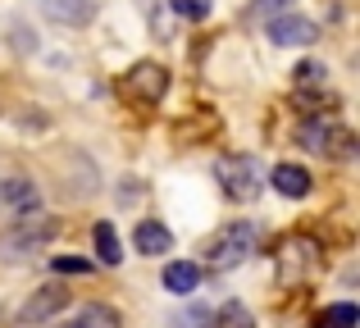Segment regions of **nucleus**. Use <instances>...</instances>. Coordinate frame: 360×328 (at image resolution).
Listing matches in <instances>:
<instances>
[{
  "mask_svg": "<svg viewBox=\"0 0 360 328\" xmlns=\"http://www.w3.org/2000/svg\"><path fill=\"white\" fill-rule=\"evenodd\" d=\"M91 242H96V256H101V265H110L115 269L119 260H123V247H119V232H115V223H96V228H91Z\"/></svg>",
  "mask_w": 360,
  "mask_h": 328,
  "instance_id": "f8f14e48",
  "label": "nucleus"
},
{
  "mask_svg": "<svg viewBox=\"0 0 360 328\" xmlns=\"http://www.w3.org/2000/svg\"><path fill=\"white\" fill-rule=\"evenodd\" d=\"M269 183H274V192H278V196H292V201H301V196H310L315 178H310V169H301V164H274Z\"/></svg>",
  "mask_w": 360,
  "mask_h": 328,
  "instance_id": "39448f33",
  "label": "nucleus"
},
{
  "mask_svg": "<svg viewBox=\"0 0 360 328\" xmlns=\"http://www.w3.org/2000/svg\"><path fill=\"white\" fill-rule=\"evenodd\" d=\"M288 5H292V0H251L255 14H288Z\"/></svg>",
  "mask_w": 360,
  "mask_h": 328,
  "instance_id": "aec40b11",
  "label": "nucleus"
},
{
  "mask_svg": "<svg viewBox=\"0 0 360 328\" xmlns=\"http://www.w3.org/2000/svg\"><path fill=\"white\" fill-rule=\"evenodd\" d=\"M251 251H255V228L251 223H229V228L214 232V242H210L205 256H210L214 269H238Z\"/></svg>",
  "mask_w": 360,
  "mask_h": 328,
  "instance_id": "7ed1b4c3",
  "label": "nucleus"
},
{
  "mask_svg": "<svg viewBox=\"0 0 360 328\" xmlns=\"http://www.w3.org/2000/svg\"><path fill=\"white\" fill-rule=\"evenodd\" d=\"M333 142L347 146L352 137H347L338 124H301V146H306V151H319V155H324V151H338Z\"/></svg>",
  "mask_w": 360,
  "mask_h": 328,
  "instance_id": "1a4fd4ad",
  "label": "nucleus"
},
{
  "mask_svg": "<svg viewBox=\"0 0 360 328\" xmlns=\"http://www.w3.org/2000/svg\"><path fill=\"white\" fill-rule=\"evenodd\" d=\"M214 178H219L229 201H255V192H260V173H255L251 155H219L214 160Z\"/></svg>",
  "mask_w": 360,
  "mask_h": 328,
  "instance_id": "f03ea898",
  "label": "nucleus"
},
{
  "mask_svg": "<svg viewBox=\"0 0 360 328\" xmlns=\"http://www.w3.org/2000/svg\"><path fill=\"white\" fill-rule=\"evenodd\" d=\"M55 269H60V274H87V260H69V256H60V260H55Z\"/></svg>",
  "mask_w": 360,
  "mask_h": 328,
  "instance_id": "412c9836",
  "label": "nucleus"
},
{
  "mask_svg": "<svg viewBox=\"0 0 360 328\" xmlns=\"http://www.w3.org/2000/svg\"><path fill=\"white\" fill-rule=\"evenodd\" d=\"M141 82H146V100H155L165 91V69L160 64H137L132 69V87H141Z\"/></svg>",
  "mask_w": 360,
  "mask_h": 328,
  "instance_id": "4468645a",
  "label": "nucleus"
},
{
  "mask_svg": "<svg viewBox=\"0 0 360 328\" xmlns=\"http://www.w3.org/2000/svg\"><path fill=\"white\" fill-rule=\"evenodd\" d=\"M174 5L178 18H192V23H201V18H210V5L214 0H169Z\"/></svg>",
  "mask_w": 360,
  "mask_h": 328,
  "instance_id": "f3484780",
  "label": "nucleus"
},
{
  "mask_svg": "<svg viewBox=\"0 0 360 328\" xmlns=\"http://www.w3.org/2000/svg\"><path fill=\"white\" fill-rule=\"evenodd\" d=\"M132 247H137L141 256H169V247H174V232H169L165 223H155V219H141L137 232H132Z\"/></svg>",
  "mask_w": 360,
  "mask_h": 328,
  "instance_id": "6e6552de",
  "label": "nucleus"
},
{
  "mask_svg": "<svg viewBox=\"0 0 360 328\" xmlns=\"http://www.w3.org/2000/svg\"><path fill=\"white\" fill-rule=\"evenodd\" d=\"M41 9L55 23H69V27H78V23L91 18V0H41Z\"/></svg>",
  "mask_w": 360,
  "mask_h": 328,
  "instance_id": "9b49d317",
  "label": "nucleus"
},
{
  "mask_svg": "<svg viewBox=\"0 0 360 328\" xmlns=\"http://www.w3.org/2000/svg\"><path fill=\"white\" fill-rule=\"evenodd\" d=\"M360 324V310L352 301H338V306H328L324 310V320H319V328H356Z\"/></svg>",
  "mask_w": 360,
  "mask_h": 328,
  "instance_id": "2eb2a0df",
  "label": "nucleus"
},
{
  "mask_svg": "<svg viewBox=\"0 0 360 328\" xmlns=\"http://www.w3.org/2000/svg\"><path fill=\"white\" fill-rule=\"evenodd\" d=\"M64 306H69V292H64V287H41V292L18 310V320L23 324H41V320H51L55 310H64Z\"/></svg>",
  "mask_w": 360,
  "mask_h": 328,
  "instance_id": "0eeeda50",
  "label": "nucleus"
},
{
  "mask_svg": "<svg viewBox=\"0 0 360 328\" xmlns=\"http://www.w3.org/2000/svg\"><path fill=\"white\" fill-rule=\"evenodd\" d=\"M69 328H119V310L115 306H87V310L73 315Z\"/></svg>",
  "mask_w": 360,
  "mask_h": 328,
  "instance_id": "ddd939ff",
  "label": "nucleus"
},
{
  "mask_svg": "<svg viewBox=\"0 0 360 328\" xmlns=\"http://www.w3.org/2000/svg\"><path fill=\"white\" fill-rule=\"evenodd\" d=\"M269 37L278 46H310L319 37V27L310 23V18H301V14H274L269 18Z\"/></svg>",
  "mask_w": 360,
  "mask_h": 328,
  "instance_id": "20e7f679",
  "label": "nucleus"
},
{
  "mask_svg": "<svg viewBox=\"0 0 360 328\" xmlns=\"http://www.w3.org/2000/svg\"><path fill=\"white\" fill-rule=\"evenodd\" d=\"M310 82H324V64H315V60L297 64V87H310Z\"/></svg>",
  "mask_w": 360,
  "mask_h": 328,
  "instance_id": "a211bd4d",
  "label": "nucleus"
},
{
  "mask_svg": "<svg viewBox=\"0 0 360 328\" xmlns=\"http://www.w3.org/2000/svg\"><path fill=\"white\" fill-rule=\"evenodd\" d=\"M37 187L27 183V178H5L0 183V210H9V214H32L37 210Z\"/></svg>",
  "mask_w": 360,
  "mask_h": 328,
  "instance_id": "423d86ee",
  "label": "nucleus"
},
{
  "mask_svg": "<svg viewBox=\"0 0 360 328\" xmlns=\"http://www.w3.org/2000/svg\"><path fill=\"white\" fill-rule=\"evenodd\" d=\"M60 232V223L51 219V214H27V219H18L9 232H0V256L5 260H18V256H32V251H41L46 242Z\"/></svg>",
  "mask_w": 360,
  "mask_h": 328,
  "instance_id": "f257e3e1",
  "label": "nucleus"
},
{
  "mask_svg": "<svg viewBox=\"0 0 360 328\" xmlns=\"http://www.w3.org/2000/svg\"><path fill=\"white\" fill-rule=\"evenodd\" d=\"M210 328H255V324H251V315H246V306L229 301L219 315H210Z\"/></svg>",
  "mask_w": 360,
  "mask_h": 328,
  "instance_id": "dca6fc26",
  "label": "nucleus"
},
{
  "mask_svg": "<svg viewBox=\"0 0 360 328\" xmlns=\"http://www.w3.org/2000/svg\"><path fill=\"white\" fill-rule=\"evenodd\" d=\"M174 328H210V310H187Z\"/></svg>",
  "mask_w": 360,
  "mask_h": 328,
  "instance_id": "6ab92c4d",
  "label": "nucleus"
},
{
  "mask_svg": "<svg viewBox=\"0 0 360 328\" xmlns=\"http://www.w3.org/2000/svg\"><path fill=\"white\" fill-rule=\"evenodd\" d=\"M165 287L174 296H187L201 287V265H192V260H174V265H165Z\"/></svg>",
  "mask_w": 360,
  "mask_h": 328,
  "instance_id": "9d476101",
  "label": "nucleus"
}]
</instances>
